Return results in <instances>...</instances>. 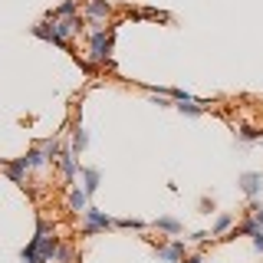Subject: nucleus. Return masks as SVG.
Wrapping results in <instances>:
<instances>
[{"label":"nucleus","instance_id":"nucleus-4","mask_svg":"<svg viewBox=\"0 0 263 263\" xmlns=\"http://www.w3.org/2000/svg\"><path fill=\"white\" fill-rule=\"evenodd\" d=\"M158 260H164V263H181V260H184V243H181L178 237H171L168 243L158 247Z\"/></svg>","mask_w":263,"mask_h":263},{"label":"nucleus","instance_id":"nucleus-8","mask_svg":"<svg viewBox=\"0 0 263 263\" xmlns=\"http://www.w3.org/2000/svg\"><path fill=\"white\" fill-rule=\"evenodd\" d=\"M89 208V194H86V187H72L69 191V211L72 214H82Z\"/></svg>","mask_w":263,"mask_h":263},{"label":"nucleus","instance_id":"nucleus-5","mask_svg":"<svg viewBox=\"0 0 263 263\" xmlns=\"http://www.w3.org/2000/svg\"><path fill=\"white\" fill-rule=\"evenodd\" d=\"M240 187L250 201H257V194L263 191V175L260 171H247V175H240Z\"/></svg>","mask_w":263,"mask_h":263},{"label":"nucleus","instance_id":"nucleus-9","mask_svg":"<svg viewBox=\"0 0 263 263\" xmlns=\"http://www.w3.org/2000/svg\"><path fill=\"white\" fill-rule=\"evenodd\" d=\"M60 168H63L66 181H72V178H76V171H79V164H76V155H72V152H63V155H60Z\"/></svg>","mask_w":263,"mask_h":263},{"label":"nucleus","instance_id":"nucleus-10","mask_svg":"<svg viewBox=\"0 0 263 263\" xmlns=\"http://www.w3.org/2000/svg\"><path fill=\"white\" fill-rule=\"evenodd\" d=\"M79 175H82V181H86V194H96V187H99V168H79Z\"/></svg>","mask_w":263,"mask_h":263},{"label":"nucleus","instance_id":"nucleus-16","mask_svg":"<svg viewBox=\"0 0 263 263\" xmlns=\"http://www.w3.org/2000/svg\"><path fill=\"white\" fill-rule=\"evenodd\" d=\"M86 145H89V135H86V128H76L72 132V152H86Z\"/></svg>","mask_w":263,"mask_h":263},{"label":"nucleus","instance_id":"nucleus-1","mask_svg":"<svg viewBox=\"0 0 263 263\" xmlns=\"http://www.w3.org/2000/svg\"><path fill=\"white\" fill-rule=\"evenodd\" d=\"M109 56H112V30L96 27L92 40H89V60H92V63H105Z\"/></svg>","mask_w":263,"mask_h":263},{"label":"nucleus","instance_id":"nucleus-6","mask_svg":"<svg viewBox=\"0 0 263 263\" xmlns=\"http://www.w3.org/2000/svg\"><path fill=\"white\" fill-rule=\"evenodd\" d=\"M7 178L13 181V184H27V171H30V161H27V155L23 158H13L10 164H7Z\"/></svg>","mask_w":263,"mask_h":263},{"label":"nucleus","instance_id":"nucleus-2","mask_svg":"<svg viewBox=\"0 0 263 263\" xmlns=\"http://www.w3.org/2000/svg\"><path fill=\"white\" fill-rule=\"evenodd\" d=\"M82 217H86V227H82V234H86V237L99 234V230L115 227V220H112L105 211H99V208H86V211H82Z\"/></svg>","mask_w":263,"mask_h":263},{"label":"nucleus","instance_id":"nucleus-19","mask_svg":"<svg viewBox=\"0 0 263 263\" xmlns=\"http://www.w3.org/2000/svg\"><path fill=\"white\" fill-rule=\"evenodd\" d=\"M253 250H257V253H263V227L257 230V234H253Z\"/></svg>","mask_w":263,"mask_h":263},{"label":"nucleus","instance_id":"nucleus-18","mask_svg":"<svg viewBox=\"0 0 263 263\" xmlns=\"http://www.w3.org/2000/svg\"><path fill=\"white\" fill-rule=\"evenodd\" d=\"M76 7H79V4H76V0H63V4H60V7H56V10H53V13H49V16H72V13H76Z\"/></svg>","mask_w":263,"mask_h":263},{"label":"nucleus","instance_id":"nucleus-21","mask_svg":"<svg viewBox=\"0 0 263 263\" xmlns=\"http://www.w3.org/2000/svg\"><path fill=\"white\" fill-rule=\"evenodd\" d=\"M181 263H208V260H204V257H184Z\"/></svg>","mask_w":263,"mask_h":263},{"label":"nucleus","instance_id":"nucleus-12","mask_svg":"<svg viewBox=\"0 0 263 263\" xmlns=\"http://www.w3.org/2000/svg\"><path fill=\"white\" fill-rule=\"evenodd\" d=\"M155 227H158L161 234H168V237H178L181 234V224H178L175 217H158V220H155Z\"/></svg>","mask_w":263,"mask_h":263},{"label":"nucleus","instance_id":"nucleus-20","mask_svg":"<svg viewBox=\"0 0 263 263\" xmlns=\"http://www.w3.org/2000/svg\"><path fill=\"white\" fill-rule=\"evenodd\" d=\"M191 240H194V243H208V240H211V234H208V230H197Z\"/></svg>","mask_w":263,"mask_h":263},{"label":"nucleus","instance_id":"nucleus-3","mask_svg":"<svg viewBox=\"0 0 263 263\" xmlns=\"http://www.w3.org/2000/svg\"><path fill=\"white\" fill-rule=\"evenodd\" d=\"M79 23H82V20H79V13H72V16H53V30H56V36H60L63 43H66L69 36H76V33L82 30Z\"/></svg>","mask_w":263,"mask_h":263},{"label":"nucleus","instance_id":"nucleus-13","mask_svg":"<svg viewBox=\"0 0 263 263\" xmlns=\"http://www.w3.org/2000/svg\"><path fill=\"white\" fill-rule=\"evenodd\" d=\"M230 227H234V214H220V217L214 220V227H211V237H220V234H227Z\"/></svg>","mask_w":263,"mask_h":263},{"label":"nucleus","instance_id":"nucleus-17","mask_svg":"<svg viewBox=\"0 0 263 263\" xmlns=\"http://www.w3.org/2000/svg\"><path fill=\"white\" fill-rule=\"evenodd\" d=\"M27 161H30V171H33V168H43V164H46L43 148H30V152H27Z\"/></svg>","mask_w":263,"mask_h":263},{"label":"nucleus","instance_id":"nucleus-7","mask_svg":"<svg viewBox=\"0 0 263 263\" xmlns=\"http://www.w3.org/2000/svg\"><path fill=\"white\" fill-rule=\"evenodd\" d=\"M109 13H112V4H109V0H89V4H86V20H92V23L105 20Z\"/></svg>","mask_w":263,"mask_h":263},{"label":"nucleus","instance_id":"nucleus-15","mask_svg":"<svg viewBox=\"0 0 263 263\" xmlns=\"http://www.w3.org/2000/svg\"><path fill=\"white\" fill-rule=\"evenodd\" d=\"M40 148H43V155H46V161H60V142H56V138H49V142H43V145H40Z\"/></svg>","mask_w":263,"mask_h":263},{"label":"nucleus","instance_id":"nucleus-14","mask_svg":"<svg viewBox=\"0 0 263 263\" xmlns=\"http://www.w3.org/2000/svg\"><path fill=\"white\" fill-rule=\"evenodd\" d=\"M237 138H240V142H263V128H257V125H240Z\"/></svg>","mask_w":263,"mask_h":263},{"label":"nucleus","instance_id":"nucleus-22","mask_svg":"<svg viewBox=\"0 0 263 263\" xmlns=\"http://www.w3.org/2000/svg\"><path fill=\"white\" fill-rule=\"evenodd\" d=\"M0 168H7V164H4V161H0Z\"/></svg>","mask_w":263,"mask_h":263},{"label":"nucleus","instance_id":"nucleus-11","mask_svg":"<svg viewBox=\"0 0 263 263\" xmlns=\"http://www.w3.org/2000/svg\"><path fill=\"white\" fill-rule=\"evenodd\" d=\"M175 109H178L181 115H191V119H197V115L204 112V105L194 102V99H184V102H175Z\"/></svg>","mask_w":263,"mask_h":263}]
</instances>
